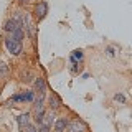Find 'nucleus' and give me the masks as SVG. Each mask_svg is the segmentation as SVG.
Instances as JSON below:
<instances>
[{
  "label": "nucleus",
  "instance_id": "9",
  "mask_svg": "<svg viewBox=\"0 0 132 132\" xmlns=\"http://www.w3.org/2000/svg\"><path fill=\"white\" fill-rule=\"evenodd\" d=\"M60 106H61V101H60V97H58V94H51V96H50V109L56 111Z\"/></svg>",
  "mask_w": 132,
  "mask_h": 132
},
{
  "label": "nucleus",
  "instance_id": "1",
  "mask_svg": "<svg viewBox=\"0 0 132 132\" xmlns=\"http://www.w3.org/2000/svg\"><path fill=\"white\" fill-rule=\"evenodd\" d=\"M5 48L8 50V53H12V55H20V53L23 51L22 41H16V40L12 38V36L5 38Z\"/></svg>",
  "mask_w": 132,
  "mask_h": 132
},
{
  "label": "nucleus",
  "instance_id": "2",
  "mask_svg": "<svg viewBox=\"0 0 132 132\" xmlns=\"http://www.w3.org/2000/svg\"><path fill=\"white\" fill-rule=\"evenodd\" d=\"M35 99V93L33 91H25V93H20V94H15L10 101H15V102H30Z\"/></svg>",
  "mask_w": 132,
  "mask_h": 132
},
{
  "label": "nucleus",
  "instance_id": "10",
  "mask_svg": "<svg viewBox=\"0 0 132 132\" xmlns=\"http://www.w3.org/2000/svg\"><path fill=\"white\" fill-rule=\"evenodd\" d=\"M81 60H82V51L81 50H74L73 55H71V63H78Z\"/></svg>",
  "mask_w": 132,
  "mask_h": 132
},
{
  "label": "nucleus",
  "instance_id": "6",
  "mask_svg": "<svg viewBox=\"0 0 132 132\" xmlns=\"http://www.w3.org/2000/svg\"><path fill=\"white\" fill-rule=\"evenodd\" d=\"M45 88H46L45 79H43V78H38V79L35 81V89L38 91V97H41V99L45 97Z\"/></svg>",
  "mask_w": 132,
  "mask_h": 132
},
{
  "label": "nucleus",
  "instance_id": "12",
  "mask_svg": "<svg viewBox=\"0 0 132 132\" xmlns=\"http://www.w3.org/2000/svg\"><path fill=\"white\" fill-rule=\"evenodd\" d=\"M45 109H41V111H36V117H35V122L36 124H41L43 122V119H45Z\"/></svg>",
  "mask_w": 132,
  "mask_h": 132
},
{
  "label": "nucleus",
  "instance_id": "17",
  "mask_svg": "<svg viewBox=\"0 0 132 132\" xmlns=\"http://www.w3.org/2000/svg\"><path fill=\"white\" fill-rule=\"evenodd\" d=\"M18 2H20V3H27L28 0H18Z\"/></svg>",
  "mask_w": 132,
  "mask_h": 132
},
{
  "label": "nucleus",
  "instance_id": "3",
  "mask_svg": "<svg viewBox=\"0 0 132 132\" xmlns=\"http://www.w3.org/2000/svg\"><path fill=\"white\" fill-rule=\"evenodd\" d=\"M84 130H86V126L81 121H73L66 127V132H84Z\"/></svg>",
  "mask_w": 132,
  "mask_h": 132
},
{
  "label": "nucleus",
  "instance_id": "13",
  "mask_svg": "<svg viewBox=\"0 0 132 132\" xmlns=\"http://www.w3.org/2000/svg\"><path fill=\"white\" fill-rule=\"evenodd\" d=\"M51 130V126H48V124H38V127H36V132H50Z\"/></svg>",
  "mask_w": 132,
  "mask_h": 132
},
{
  "label": "nucleus",
  "instance_id": "11",
  "mask_svg": "<svg viewBox=\"0 0 132 132\" xmlns=\"http://www.w3.org/2000/svg\"><path fill=\"white\" fill-rule=\"evenodd\" d=\"M12 38L16 41H22L23 40V28H16L15 31H12Z\"/></svg>",
  "mask_w": 132,
  "mask_h": 132
},
{
  "label": "nucleus",
  "instance_id": "4",
  "mask_svg": "<svg viewBox=\"0 0 132 132\" xmlns=\"http://www.w3.org/2000/svg\"><path fill=\"white\" fill-rule=\"evenodd\" d=\"M48 13V3L46 2H40L38 5L35 7V15H36V18H45V15Z\"/></svg>",
  "mask_w": 132,
  "mask_h": 132
},
{
  "label": "nucleus",
  "instance_id": "7",
  "mask_svg": "<svg viewBox=\"0 0 132 132\" xmlns=\"http://www.w3.org/2000/svg\"><path fill=\"white\" fill-rule=\"evenodd\" d=\"M16 28H22V27L18 25V22H16L15 18H10V20H7V22H5V27H3V30L8 31V33H12V31H15Z\"/></svg>",
  "mask_w": 132,
  "mask_h": 132
},
{
  "label": "nucleus",
  "instance_id": "15",
  "mask_svg": "<svg viewBox=\"0 0 132 132\" xmlns=\"http://www.w3.org/2000/svg\"><path fill=\"white\" fill-rule=\"evenodd\" d=\"M5 73H7L5 64H3V63H0V76H2V74H5Z\"/></svg>",
  "mask_w": 132,
  "mask_h": 132
},
{
  "label": "nucleus",
  "instance_id": "8",
  "mask_svg": "<svg viewBox=\"0 0 132 132\" xmlns=\"http://www.w3.org/2000/svg\"><path fill=\"white\" fill-rule=\"evenodd\" d=\"M16 124H18V127L22 129V127H25L27 124H30V114L28 112H23L18 116V119H16Z\"/></svg>",
  "mask_w": 132,
  "mask_h": 132
},
{
  "label": "nucleus",
  "instance_id": "14",
  "mask_svg": "<svg viewBox=\"0 0 132 132\" xmlns=\"http://www.w3.org/2000/svg\"><path fill=\"white\" fill-rule=\"evenodd\" d=\"M22 132H36V126H33V124H27L25 127H22Z\"/></svg>",
  "mask_w": 132,
  "mask_h": 132
},
{
  "label": "nucleus",
  "instance_id": "5",
  "mask_svg": "<svg viewBox=\"0 0 132 132\" xmlns=\"http://www.w3.org/2000/svg\"><path fill=\"white\" fill-rule=\"evenodd\" d=\"M68 124H69V121L66 117H58L55 121V130L56 132H64L66 127H68Z\"/></svg>",
  "mask_w": 132,
  "mask_h": 132
},
{
  "label": "nucleus",
  "instance_id": "16",
  "mask_svg": "<svg viewBox=\"0 0 132 132\" xmlns=\"http://www.w3.org/2000/svg\"><path fill=\"white\" fill-rule=\"evenodd\" d=\"M116 101H122L124 102V101H126V97H124L122 94H117V96H116Z\"/></svg>",
  "mask_w": 132,
  "mask_h": 132
}]
</instances>
